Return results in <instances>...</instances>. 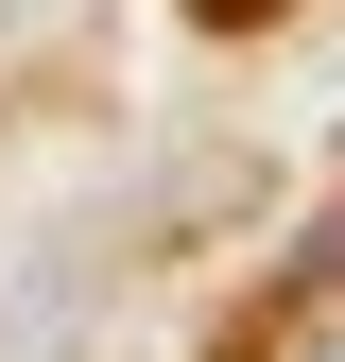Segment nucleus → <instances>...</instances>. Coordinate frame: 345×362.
<instances>
[{"label":"nucleus","instance_id":"obj_1","mask_svg":"<svg viewBox=\"0 0 345 362\" xmlns=\"http://www.w3.org/2000/svg\"><path fill=\"white\" fill-rule=\"evenodd\" d=\"M276 362H345V328H293V345H276Z\"/></svg>","mask_w":345,"mask_h":362},{"label":"nucleus","instance_id":"obj_2","mask_svg":"<svg viewBox=\"0 0 345 362\" xmlns=\"http://www.w3.org/2000/svg\"><path fill=\"white\" fill-rule=\"evenodd\" d=\"M207 18H276V0H207Z\"/></svg>","mask_w":345,"mask_h":362}]
</instances>
